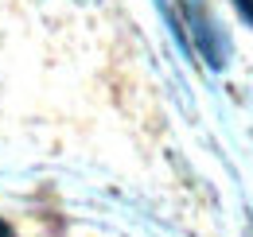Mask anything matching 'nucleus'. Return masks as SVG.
Listing matches in <instances>:
<instances>
[{"label":"nucleus","mask_w":253,"mask_h":237,"mask_svg":"<svg viewBox=\"0 0 253 237\" xmlns=\"http://www.w3.org/2000/svg\"><path fill=\"white\" fill-rule=\"evenodd\" d=\"M234 4H238V12H242V16L253 24V0H234Z\"/></svg>","instance_id":"obj_1"},{"label":"nucleus","mask_w":253,"mask_h":237,"mask_svg":"<svg viewBox=\"0 0 253 237\" xmlns=\"http://www.w3.org/2000/svg\"><path fill=\"white\" fill-rule=\"evenodd\" d=\"M0 237H12V230H8V226H4V222H0Z\"/></svg>","instance_id":"obj_2"}]
</instances>
